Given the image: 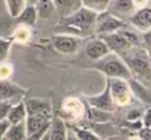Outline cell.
<instances>
[{
  "label": "cell",
  "mask_w": 151,
  "mask_h": 140,
  "mask_svg": "<svg viewBox=\"0 0 151 140\" xmlns=\"http://www.w3.org/2000/svg\"><path fill=\"white\" fill-rule=\"evenodd\" d=\"M86 100V105L103 111V112H107V113H113L116 111V106L113 104V100L111 98L110 94V86H109V80L106 79V84H105V88L96 95H86L85 96Z\"/></svg>",
  "instance_id": "52a82bcc"
},
{
  "label": "cell",
  "mask_w": 151,
  "mask_h": 140,
  "mask_svg": "<svg viewBox=\"0 0 151 140\" xmlns=\"http://www.w3.org/2000/svg\"><path fill=\"white\" fill-rule=\"evenodd\" d=\"M129 68L132 79L149 87L151 86V56L140 46H133L120 54H117Z\"/></svg>",
  "instance_id": "6da1fadb"
},
{
  "label": "cell",
  "mask_w": 151,
  "mask_h": 140,
  "mask_svg": "<svg viewBox=\"0 0 151 140\" xmlns=\"http://www.w3.org/2000/svg\"><path fill=\"white\" fill-rule=\"evenodd\" d=\"M137 136L140 140H151V128L149 127H142L137 131Z\"/></svg>",
  "instance_id": "1f68e13d"
},
{
  "label": "cell",
  "mask_w": 151,
  "mask_h": 140,
  "mask_svg": "<svg viewBox=\"0 0 151 140\" xmlns=\"http://www.w3.org/2000/svg\"><path fill=\"white\" fill-rule=\"evenodd\" d=\"M52 45L55 51L63 54H72L80 46V39L67 34H57L52 39Z\"/></svg>",
  "instance_id": "9c48e42d"
},
{
  "label": "cell",
  "mask_w": 151,
  "mask_h": 140,
  "mask_svg": "<svg viewBox=\"0 0 151 140\" xmlns=\"http://www.w3.org/2000/svg\"><path fill=\"white\" fill-rule=\"evenodd\" d=\"M109 2L110 0H84L81 1V6L98 15L107 11Z\"/></svg>",
  "instance_id": "603a6c76"
},
{
  "label": "cell",
  "mask_w": 151,
  "mask_h": 140,
  "mask_svg": "<svg viewBox=\"0 0 151 140\" xmlns=\"http://www.w3.org/2000/svg\"><path fill=\"white\" fill-rule=\"evenodd\" d=\"M34 7H35V11H37V15L39 18H42V19L50 18L52 15V13L54 12V9H55L53 1H47V0L35 1Z\"/></svg>",
  "instance_id": "cb8c5ba5"
},
{
  "label": "cell",
  "mask_w": 151,
  "mask_h": 140,
  "mask_svg": "<svg viewBox=\"0 0 151 140\" xmlns=\"http://www.w3.org/2000/svg\"><path fill=\"white\" fill-rule=\"evenodd\" d=\"M110 86V94L113 104L117 107H125L132 102L133 95L127 81L122 79H107Z\"/></svg>",
  "instance_id": "277c9868"
},
{
  "label": "cell",
  "mask_w": 151,
  "mask_h": 140,
  "mask_svg": "<svg viewBox=\"0 0 151 140\" xmlns=\"http://www.w3.org/2000/svg\"><path fill=\"white\" fill-rule=\"evenodd\" d=\"M11 45H12L11 40L0 38V64H2V61L7 58L11 49Z\"/></svg>",
  "instance_id": "83f0119b"
},
{
  "label": "cell",
  "mask_w": 151,
  "mask_h": 140,
  "mask_svg": "<svg viewBox=\"0 0 151 140\" xmlns=\"http://www.w3.org/2000/svg\"><path fill=\"white\" fill-rule=\"evenodd\" d=\"M9 126L11 125H9V122L7 120L0 121V140H2V138L5 136V134H6V132H7V129H8Z\"/></svg>",
  "instance_id": "d6a6232c"
},
{
  "label": "cell",
  "mask_w": 151,
  "mask_h": 140,
  "mask_svg": "<svg viewBox=\"0 0 151 140\" xmlns=\"http://www.w3.org/2000/svg\"><path fill=\"white\" fill-rule=\"evenodd\" d=\"M99 39H101L105 45L107 46L110 52H113L114 54H120L124 51L133 47L130 45V42L125 39V36L118 31L116 33H111V34H106V35H101L99 36Z\"/></svg>",
  "instance_id": "30bf717a"
},
{
  "label": "cell",
  "mask_w": 151,
  "mask_h": 140,
  "mask_svg": "<svg viewBox=\"0 0 151 140\" xmlns=\"http://www.w3.org/2000/svg\"><path fill=\"white\" fill-rule=\"evenodd\" d=\"M143 41L145 45H147V47L151 49V31H147L144 33L143 35Z\"/></svg>",
  "instance_id": "836d02e7"
},
{
  "label": "cell",
  "mask_w": 151,
  "mask_h": 140,
  "mask_svg": "<svg viewBox=\"0 0 151 140\" xmlns=\"http://www.w3.org/2000/svg\"><path fill=\"white\" fill-rule=\"evenodd\" d=\"M27 139V133H26V126L25 121L17 124V125H11L2 138V140H26Z\"/></svg>",
  "instance_id": "ffe728a7"
},
{
  "label": "cell",
  "mask_w": 151,
  "mask_h": 140,
  "mask_svg": "<svg viewBox=\"0 0 151 140\" xmlns=\"http://www.w3.org/2000/svg\"><path fill=\"white\" fill-rule=\"evenodd\" d=\"M5 5H6L9 16L13 19H17L25 9L27 1H25V0H6Z\"/></svg>",
  "instance_id": "d4e9b609"
},
{
  "label": "cell",
  "mask_w": 151,
  "mask_h": 140,
  "mask_svg": "<svg viewBox=\"0 0 151 140\" xmlns=\"http://www.w3.org/2000/svg\"><path fill=\"white\" fill-rule=\"evenodd\" d=\"M54 4V7L55 8H59L61 11V14H63V18L65 16H68L71 15L72 13H74L77 9H79L81 7V1H53Z\"/></svg>",
  "instance_id": "7402d4cb"
},
{
  "label": "cell",
  "mask_w": 151,
  "mask_h": 140,
  "mask_svg": "<svg viewBox=\"0 0 151 140\" xmlns=\"http://www.w3.org/2000/svg\"><path fill=\"white\" fill-rule=\"evenodd\" d=\"M37 19H38V15H37V11H35L34 5L27 2L22 13L17 18V21L19 24L25 25V26H34Z\"/></svg>",
  "instance_id": "44dd1931"
},
{
  "label": "cell",
  "mask_w": 151,
  "mask_h": 140,
  "mask_svg": "<svg viewBox=\"0 0 151 140\" xmlns=\"http://www.w3.org/2000/svg\"><path fill=\"white\" fill-rule=\"evenodd\" d=\"M129 22L140 32L151 31V1L150 6L138 8L129 19Z\"/></svg>",
  "instance_id": "8fae6325"
},
{
  "label": "cell",
  "mask_w": 151,
  "mask_h": 140,
  "mask_svg": "<svg viewBox=\"0 0 151 140\" xmlns=\"http://www.w3.org/2000/svg\"><path fill=\"white\" fill-rule=\"evenodd\" d=\"M52 115L51 114H35V115H27L25 120V126H26V133L27 136L38 132L42 127L47 126L51 122Z\"/></svg>",
  "instance_id": "4fadbf2b"
},
{
  "label": "cell",
  "mask_w": 151,
  "mask_h": 140,
  "mask_svg": "<svg viewBox=\"0 0 151 140\" xmlns=\"http://www.w3.org/2000/svg\"><path fill=\"white\" fill-rule=\"evenodd\" d=\"M92 68L100 71L106 79H122V80H130L131 73L126 65L123 62V60L117 54H107L105 58L94 61V65Z\"/></svg>",
  "instance_id": "3957f363"
},
{
  "label": "cell",
  "mask_w": 151,
  "mask_h": 140,
  "mask_svg": "<svg viewBox=\"0 0 151 140\" xmlns=\"http://www.w3.org/2000/svg\"><path fill=\"white\" fill-rule=\"evenodd\" d=\"M66 131H67V126L63 118L54 116L51 119L50 131H48L50 140H66Z\"/></svg>",
  "instance_id": "e0dca14e"
},
{
  "label": "cell",
  "mask_w": 151,
  "mask_h": 140,
  "mask_svg": "<svg viewBox=\"0 0 151 140\" xmlns=\"http://www.w3.org/2000/svg\"><path fill=\"white\" fill-rule=\"evenodd\" d=\"M136 11H137V8H136L133 1H130V0H114V1H110L109 2L106 12H109L114 18L126 22V20H129L133 15V13Z\"/></svg>",
  "instance_id": "ba28073f"
},
{
  "label": "cell",
  "mask_w": 151,
  "mask_h": 140,
  "mask_svg": "<svg viewBox=\"0 0 151 140\" xmlns=\"http://www.w3.org/2000/svg\"><path fill=\"white\" fill-rule=\"evenodd\" d=\"M86 119L91 122H111L113 120V113L103 112L96 108H92L86 105Z\"/></svg>",
  "instance_id": "d6986e66"
},
{
  "label": "cell",
  "mask_w": 151,
  "mask_h": 140,
  "mask_svg": "<svg viewBox=\"0 0 151 140\" xmlns=\"http://www.w3.org/2000/svg\"><path fill=\"white\" fill-rule=\"evenodd\" d=\"M127 84L130 86V89H131L133 96H136L138 100L143 101V104H145V105H151V89L149 87H146L145 85L140 84L139 81H137L132 78L130 80H127Z\"/></svg>",
  "instance_id": "2e32d148"
},
{
  "label": "cell",
  "mask_w": 151,
  "mask_h": 140,
  "mask_svg": "<svg viewBox=\"0 0 151 140\" xmlns=\"http://www.w3.org/2000/svg\"><path fill=\"white\" fill-rule=\"evenodd\" d=\"M27 118V112L25 107V102L22 100L18 101L17 104H13L6 120L9 122V125H17L20 122H24Z\"/></svg>",
  "instance_id": "ac0fdd59"
},
{
  "label": "cell",
  "mask_w": 151,
  "mask_h": 140,
  "mask_svg": "<svg viewBox=\"0 0 151 140\" xmlns=\"http://www.w3.org/2000/svg\"><path fill=\"white\" fill-rule=\"evenodd\" d=\"M85 53L87 55L88 59L93 60V61H98L103 58H105L107 54H110L111 52L109 51L107 46L105 45V42L97 38V39H92L86 44L85 47Z\"/></svg>",
  "instance_id": "7c38bea8"
},
{
  "label": "cell",
  "mask_w": 151,
  "mask_h": 140,
  "mask_svg": "<svg viewBox=\"0 0 151 140\" xmlns=\"http://www.w3.org/2000/svg\"><path fill=\"white\" fill-rule=\"evenodd\" d=\"M48 131H50V129H48ZM48 131H47V132L45 133V135H44V136H42V138H41L40 140H50V135H48Z\"/></svg>",
  "instance_id": "d590c367"
},
{
  "label": "cell",
  "mask_w": 151,
  "mask_h": 140,
  "mask_svg": "<svg viewBox=\"0 0 151 140\" xmlns=\"http://www.w3.org/2000/svg\"><path fill=\"white\" fill-rule=\"evenodd\" d=\"M61 111L65 114V118H67L73 125L83 122L86 118V106L77 98H67L63 104Z\"/></svg>",
  "instance_id": "8992f818"
},
{
  "label": "cell",
  "mask_w": 151,
  "mask_h": 140,
  "mask_svg": "<svg viewBox=\"0 0 151 140\" xmlns=\"http://www.w3.org/2000/svg\"><path fill=\"white\" fill-rule=\"evenodd\" d=\"M143 113H144V109H142V108H131L125 114V121H127V122H137V121H140Z\"/></svg>",
  "instance_id": "4316f807"
},
{
  "label": "cell",
  "mask_w": 151,
  "mask_h": 140,
  "mask_svg": "<svg viewBox=\"0 0 151 140\" xmlns=\"http://www.w3.org/2000/svg\"><path fill=\"white\" fill-rule=\"evenodd\" d=\"M12 67L7 64H0V81H6V79L11 75Z\"/></svg>",
  "instance_id": "4dcf8cb0"
},
{
  "label": "cell",
  "mask_w": 151,
  "mask_h": 140,
  "mask_svg": "<svg viewBox=\"0 0 151 140\" xmlns=\"http://www.w3.org/2000/svg\"><path fill=\"white\" fill-rule=\"evenodd\" d=\"M25 89L20 86L8 82V81H0V101H11L12 99L21 98L25 95Z\"/></svg>",
  "instance_id": "9a60e30c"
},
{
  "label": "cell",
  "mask_w": 151,
  "mask_h": 140,
  "mask_svg": "<svg viewBox=\"0 0 151 140\" xmlns=\"http://www.w3.org/2000/svg\"><path fill=\"white\" fill-rule=\"evenodd\" d=\"M24 102H25L27 115H35V114H51L52 115V106L47 100L33 98Z\"/></svg>",
  "instance_id": "5bb4252c"
},
{
  "label": "cell",
  "mask_w": 151,
  "mask_h": 140,
  "mask_svg": "<svg viewBox=\"0 0 151 140\" xmlns=\"http://www.w3.org/2000/svg\"><path fill=\"white\" fill-rule=\"evenodd\" d=\"M67 126V125H66ZM66 140H78L77 135L74 134V132L67 126V131H66Z\"/></svg>",
  "instance_id": "e575fe53"
},
{
  "label": "cell",
  "mask_w": 151,
  "mask_h": 140,
  "mask_svg": "<svg viewBox=\"0 0 151 140\" xmlns=\"http://www.w3.org/2000/svg\"><path fill=\"white\" fill-rule=\"evenodd\" d=\"M126 24L127 22L114 18L109 12H104V13L97 15V20H96V25H94V33L99 36L116 33V32L125 28Z\"/></svg>",
  "instance_id": "5b68a950"
},
{
  "label": "cell",
  "mask_w": 151,
  "mask_h": 140,
  "mask_svg": "<svg viewBox=\"0 0 151 140\" xmlns=\"http://www.w3.org/2000/svg\"><path fill=\"white\" fill-rule=\"evenodd\" d=\"M142 127H149L151 128V106H149L146 109H144V113L140 119Z\"/></svg>",
  "instance_id": "f546056e"
},
{
  "label": "cell",
  "mask_w": 151,
  "mask_h": 140,
  "mask_svg": "<svg viewBox=\"0 0 151 140\" xmlns=\"http://www.w3.org/2000/svg\"><path fill=\"white\" fill-rule=\"evenodd\" d=\"M97 14L81 6L71 15L61 18L58 26L61 27V34L77 36L80 39V36H86L91 32H94Z\"/></svg>",
  "instance_id": "7a4b0ae2"
},
{
  "label": "cell",
  "mask_w": 151,
  "mask_h": 140,
  "mask_svg": "<svg viewBox=\"0 0 151 140\" xmlns=\"http://www.w3.org/2000/svg\"><path fill=\"white\" fill-rule=\"evenodd\" d=\"M12 105L13 104L11 101H0V121L6 120Z\"/></svg>",
  "instance_id": "f1b7e54d"
},
{
  "label": "cell",
  "mask_w": 151,
  "mask_h": 140,
  "mask_svg": "<svg viewBox=\"0 0 151 140\" xmlns=\"http://www.w3.org/2000/svg\"><path fill=\"white\" fill-rule=\"evenodd\" d=\"M66 125L74 132V134L77 135L78 140H100L92 131H90L88 128L80 126V125H73V124H67Z\"/></svg>",
  "instance_id": "484cf974"
}]
</instances>
